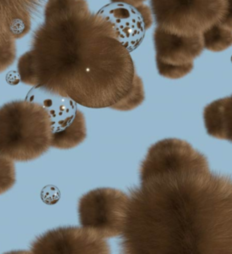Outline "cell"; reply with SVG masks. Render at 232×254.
<instances>
[{"instance_id": "obj_1", "label": "cell", "mask_w": 232, "mask_h": 254, "mask_svg": "<svg viewBox=\"0 0 232 254\" xmlns=\"http://www.w3.org/2000/svg\"><path fill=\"white\" fill-rule=\"evenodd\" d=\"M17 67L22 82L85 107L127 112L144 101L130 50L86 0H48L45 22Z\"/></svg>"}, {"instance_id": "obj_2", "label": "cell", "mask_w": 232, "mask_h": 254, "mask_svg": "<svg viewBox=\"0 0 232 254\" xmlns=\"http://www.w3.org/2000/svg\"><path fill=\"white\" fill-rule=\"evenodd\" d=\"M121 236L124 254H232V178L207 160L140 174Z\"/></svg>"}, {"instance_id": "obj_3", "label": "cell", "mask_w": 232, "mask_h": 254, "mask_svg": "<svg viewBox=\"0 0 232 254\" xmlns=\"http://www.w3.org/2000/svg\"><path fill=\"white\" fill-rule=\"evenodd\" d=\"M51 137L50 115L42 103L17 101L0 108V154L34 160L48 150Z\"/></svg>"}, {"instance_id": "obj_4", "label": "cell", "mask_w": 232, "mask_h": 254, "mask_svg": "<svg viewBox=\"0 0 232 254\" xmlns=\"http://www.w3.org/2000/svg\"><path fill=\"white\" fill-rule=\"evenodd\" d=\"M130 203V195L115 188H97L79 200L78 214L82 227L104 239L122 234Z\"/></svg>"}, {"instance_id": "obj_5", "label": "cell", "mask_w": 232, "mask_h": 254, "mask_svg": "<svg viewBox=\"0 0 232 254\" xmlns=\"http://www.w3.org/2000/svg\"><path fill=\"white\" fill-rule=\"evenodd\" d=\"M157 26L182 35L202 34L220 20L225 0H150Z\"/></svg>"}, {"instance_id": "obj_6", "label": "cell", "mask_w": 232, "mask_h": 254, "mask_svg": "<svg viewBox=\"0 0 232 254\" xmlns=\"http://www.w3.org/2000/svg\"><path fill=\"white\" fill-rule=\"evenodd\" d=\"M157 69L168 79H181L193 69V61L202 55V34L182 35L157 26L153 33Z\"/></svg>"}, {"instance_id": "obj_7", "label": "cell", "mask_w": 232, "mask_h": 254, "mask_svg": "<svg viewBox=\"0 0 232 254\" xmlns=\"http://www.w3.org/2000/svg\"><path fill=\"white\" fill-rule=\"evenodd\" d=\"M33 254H110L106 239L84 227H63L47 232L32 244Z\"/></svg>"}, {"instance_id": "obj_8", "label": "cell", "mask_w": 232, "mask_h": 254, "mask_svg": "<svg viewBox=\"0 0 232 254\" xmlns=\"http://www.w3.org/2000/svg\"><path fill=\"white\" fill-rule=\"evenodd\" d=\"M52 95L54 97L46 99L42 103L50 115L51 147L60 149L76 147L86 139L85 116L71 99Z\"/></svg>"}, {"instance_id": "obj_9", "label": "cell", "mask_w": 232, "mask_h": 254, "mask_svg": "<svg viewBox=\"0 0 232 254\" xmlns=\"http://www.w3.org/2000/svg\"><path fill=\"white\" fill-rule=\"evenodd\" d=\"M99 13L111 21L129 50L139 45L144 33L152 25L151 9L146 5L131 6L112 3Z\"/></svg>"}, {"instance_id": "obj_10", "label": "cell", "mask_w": 232, "mask_h": 254, "mask_svg": "<svg viewBox=\"0 0 232 254\" xmlns=\"http://www.w3.org/2000/svg\"><path fill=\"white\" fill-rule=\"evenodd\" d=\"M203 119L210 136L232 142V95L207 105Z\"/></svg>"}, {"instance_id": "obj_11", "label": "cell", "mask_w": 232, "mask_h": 254, "mask_svg": "<svg viewBox=\"0 0 232 254\" xmlns=\"http://www.w3.org/2000/svg\"><path fill=\"white\" fill-rule=\"evenodd\" d=\"M203 46L212 52L225 51L232 46V31L218 22L202 32Z\"/></svg>"}, {"instance_id": "obj_12", "label": "cell", "mask_w": 232, "mask_h": 254, "mask_svg": "<svg viewBox=\"0 0 232 254\" xmlns=\"http://www.w3.org/2000/svg\"><path fill=\"white\" fill-rule=\"evenodd\" d=\"M15 183V165L12 159L0 154V194L8 191Z\"/></svg>"}, {"instance_id": "obj_13", "label": "cell", "mask_w": 232, "mask_h": 254, "mask_svg": "<svg viewBox=\"0 0 232 254\" xmlns=\"http://www.w3.org/2000/svg\"><path fill=\"white\" fill-rule=\"evenodd\" d=\"M218 23L223 27L232 31V0H225L224 10Z\"/></svg>"}, {"instance_id": "obj_14", "label": "cell", "mask_w": 232, "mask_h": 254, "mask_svg": "<svg viewBox=\"0 0 232 254\" xmlns=\"http://www.w3.org/2000/svg\"><path fill=\"white\" fill-rule=\"evenodd\" d=\"M112 3L122 4V5H131V6H140L144 5L143 3L146 0H111Z\"/></svg>"}]
</instances>
